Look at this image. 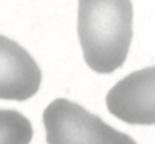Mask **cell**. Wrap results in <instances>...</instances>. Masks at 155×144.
<instances>
[{"mask_svg": "<svg viewBox=\"0 0 155 144\" xmlns=\"http://www.w3.org/2000/svg\"><path fill=\"white\" fill-rule=\"evenodd\" d=\"M42 72L27 51L0 35V99L26 101L38 91Z\"/></svg>", "mask_w": 155, "mask_h": 144, "instance_id": "cell-4", "label": "cell"}, {"mask_svg": "<svg viewBox=\"0 0 155 144\" xmlns=\"http://www.w3.org/2000/svg\"><path fill=\"white\" fill-rule=\"evenodd\" d=\"M77 31L91 71H117L123 66L133 39L131 0H78Z\"/></svg>", "mask_w": 155, "mask_h": 144, "instance_id": "cell-1", "label": "cell"}, {"mask_svg": "<svg viewBox=\"0 0 155 144\" xmlns=\"http://www.w3.org/2000/svg\"><path fill=\"white\" fill-rule=\"evenodd\" d=\"M107 109L131 125H155V66L136 71L109 90Z\"/></svg>", "mask_w": 155, "mask_h": 144, "instance_id": "cell-3", "label": "cell"}, {"mask_svg": "<svg viewBox=\"0 0 155 144\" xmlns=\"http://www.w3.org/2000/svg\"><path fill=\"white\" fill-rule=\"evenodd\" d=\"M43 125L48 144H137L97 115L64 98L48 104L43 111Z\"/></svg>", "mask_w": 155, "mask_h": 144, "instance_id": "cell-2", "label": "cell"}, {"mask_svg": "<svg viewBox=\"0 0 155 144\" xmlns=\"http://www.w3.org/2000/svg\"><path fill=\"white\" fill-rule=\"evenodd\" d=\"M32 125L18 111L0 109V144H29Z\"/></svg>", "mask_w": 155, "mask_h": 144, "instance_id": "cell-5", "label": "cell"}]
</instances>
